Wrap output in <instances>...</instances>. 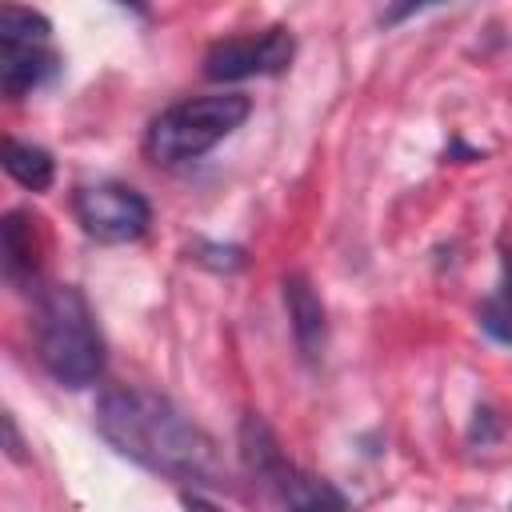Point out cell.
<instances>
[{
    "mask_svg": "<svg viewBox=\"0 0 512 512\" xmlns=\"http://www.w3.org/2000/svg\"><path fill=\"white\" fill-rule=\"evenodd\" d=\"M96 432L140 468L180 480V484H220L224 460L216 452V440L192 424L168 396L140 388V384H116L100 392L96 400Z\"/></svg>",
    "mask_w": 512,
    "mask_h": 512,
    "instance_id": "6da1fadb",
    "label": "cell"
},
{
    "mask_svg": "<svg viewBox=\"0 0 512 512\" xmlns=\"http://www.w3.org/2000/svg\"><path fill=\"white\" fill-rule=\"evenodd\" d=\"M36 356L64 388H88L104 372V336L88 296L76 284H52L36 296Z\"/></svg>",
    "mask_w": 512,
    "mask_h": 512,
    "instance_id": "7a4b0ae2",
    "label": "cell"
},
{
    "mask_svg": "<svg viewBox=\"0 0 512 512\" xmlns=\"http://www.w3.org/2000/svg\"><path fill=\"white\" fill-rule=\"evenodd\" d=\"M252 112V100L244 92H208L188 96L172 108H164L144 136V148L156 164H184L212 152L220 140H228Z\"/></svg>",
    "mask_w": 512,
    "mask_h": 512,
    "instance_id": "3957f363",
    "label": "cell"
},
{
    "mask_svg": "<svg viewBox=\"0 0 512 512\" xmlns=\"http://www.w3.org/2000/svg\"><path fill=\"white\" fill-rule=\"evenodd\" d=\"M72 216L84 228V236H92L100 244H128V240H140L148 232L152 208L132 184L100 180V184L76 188Z\"/></svg>",
    "mask_w": 512,
    "mask_h": 512,
    "instance_id": "277c9868",
    "label": "cell"
},
{
    "mask_svg": "<svg viewBox=\"0 0 512 512\" xmlns=\"http://www.w3.org/2000/svg\"><path fill=\"white\" fill-rule=\"evenodd\" d=\"M296 56V40L284 24H272L264 32H244L216 40L204 52V76L216 84H236L248 76H280Z\"/></svg>",
    "mask_w": 512,
    "mask_h": 512,
    "instance_id": "5b68a950",
    "label": "cell"
},
{
    "mask_svg": "<svg viewBox=\"0 0 512 512\" xmlns=\"http://www.w3.org/2000/svg\"><path fill=\"white\" fill-rule=\"evenodd\" d=\"M56 72H60V56L48 44L0 40V88H4V96L20 100L32 88L48 84Z\"/></svg>",
    "mask_w": 512,
    "mask_h": 512,
    "instance_id": "8992f818",
    "label": "cell"
},
{
    "mask_svg": "<svg viewBox=\"0 0 512 512\" xmlns=\"http://www.w3.org/2000/svg\"><path fill=\"white\" fill-rule=\"evenodd\" d=\"M40 220L24 208L8 212L0 224V256H4V276L20 288H32L40 276Z\"/></svg>",
    "mask_w": 512,
    "mask_h": 512,
    "instance_id": "52a82bcc",
    "label": "cell"
},
{
    "mask_svg": "<svg viewBox=\"0 0 512 512\" xmlns=\"http://www.w3.org/2000/svg\"><path fill=\"white\" fill-rule=\"evenodd\" d=\"M284 308H288V324H292L300 356L304 360H320L324 344H328V320H324L320 296L312 292V284L300 272L284 276Z\"/></svg>",
    "mask_w": 512,
    "mask_h": 512,
    "instance_id": "ba28073f",
    "label": "cell"
},
{
    "mask_svg": "<svg viewBox=\"0 0 512 512\" xmlns=\"http://www.w3.org/2000/svg\"><path fill=\"white\" fill-rule=\"evenodd\" d=\"M280 492H284V500H288L292 512H352L348 500L328 480L308 476V472H296V468H288L280 476Z\"/></svg>",
    "mask_w": 512,
    "mask_h": 512,
    "instance_id": "9c48e42d",
    "label": "cell"
},
{
    "mask_svg": "<svg viewBox=\"0 0 512 512\" xmlns=\"http://www.w3.org/2000/svg\"><path fill=\"white\" fill-rule=\"evenodd\" d=\"M4 172H8L20 188H28V192H44V188L52 184V176H56V160H52V152L40 148V144L8 140V144H4Z\"/></svg>",
    "mask_w": 512,
    "mask_h": 512,
    "instance_id": "30bf717a",
    "label": "cell"
},
{
    "mask_svg": "<svg viewBox=\"0 0 512 512\" xmlns=\"http://www.w3.org/2000/svg\"><path fill=\"white\" fill-rule=\"evenodd\" d=\"M480 328L500 340V344H512V252L504 256V276H500V288L480 304Z\"/></svg>",
    "mask_w": 512,
    "mask_h": 512,
    "instance_id": "8fae6325",
    "label": "cell"
},
{
    "mask_svg": "<svg viewBox=\"0 0 512 512\" xmlns=\"http://www.w3.org/2000/svg\"><path fill=\"white\" fill-rule=\"evenodd\" d=\"M52 24L48 16L20 8V4H4L0 8V40H24V44H48Z\"/></svg>",
    "mask_w": 512,
    "mask_h": 512,
    "instance_id": "7c38bea8",
    "label": "cell"
},
{
    "mask_svg": "<svg viewBox=\"0 0 512 512\" xmlns=\"http://www.w3.org/2000/svg\"><path fill=\"white\" fill-rule=\"evenodd\" d=\"M188 256L212 272H236L244 268V248L240 244H216V240H196L188 248Z\"/></svg>",
    "mask_w": 512,
    "mask_h": 512,
    "instance_id": "4fadbf2b",
    "label": "cell"
},
{
    "mask_svg": "<svg viewBox=\"0 0 512 512\" xmlns=\"http://www.w3.org/2000/svg\"><path fill=\"white\" fill-rule=\"evenodd\" d=\"M4 452H8V460H16V464H24V460H28L24 440H20V432H16V420H12V412H4Z\"/></svg>",
    "mask_w": 512,
    "mask_h": 512,
    "instance_id": "5bb4252c",
    "label": "cell"
},
{
    "mask_svg": "<svg viewBox=\"0 0 512 512\" xmlns=\"http://www.w3.org/2000/svg\"><path fill=\"white\" fill-rule=\"evenodd\" d=\"M180 500H184V512H224L220 504H212V500H204V496H196V492H184Z\"/></svg>",
    "mask_w": 512,
    "mask_h": 512,
    "instance_id": "9a60e30c",
    "label": "cell"
}]
</instances>
